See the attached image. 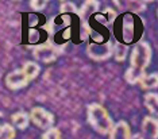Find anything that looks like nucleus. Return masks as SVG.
Segmentation results:
<instances>
[{
    "instance_id": "1",
    "label": "nucleus",
    "mask_w": 158,
    "mask_h": 139,
    "mask_svg": "<svg viewBox=\"0 0 158 139\" xmlns=\"http://www.w3.org/2000/svg\"><path fill=\"white\" fill-rule=\"evenodd\" d=\"M152 61V47L147 42H138L131 51V66L126 72V80L130 84L139 83L145 76V69Z\"/></svg>"
},
{
    "instance_id": "2",
    "label": "nucleus",
    "mask_w": 158,
    "mask_h": 139,
    "mask_svg": "<svg viewBox=\"0 0 158 139\" xmlns=\"http://www.w3.org/2000/svg\"><path fill=\"white\" fill-rule=\"evenodd\" d=\"M88 122L99 134H108L112 128V120L103 105L93 103L88 107Z\"/></svg>"
},
{
    "instance_id": "3",
    "label": "nucleus",
    "mask_w": 158,
    "mask_h": 139,
    "mask_svg": "<svg viewBox=\"0 0 158 139\" xmlns=\"http://www.w3.org/2000/svg\"><path fill=\"white\" fill-rule=\"evenodd\" d=\"M30 117L33 120V123H35L39 128L42 130H49V128H53V123H54V117L49 111H46L42 107H35V108L31 109Z\"/></svg>"
},
{
    "instance_id": "4",
    "label": "nucleus",
    "mask_w": 158,
    "mask_h": 139,
    "mask_svg": "<svg viewBox=\"0 0 158 139\" xmlns=\"http://www.w3.org/2000/svg\"><path fill=\"white\" fill-rule=\"evenodd\" d=\"M34 57L42 62H53L60 54V49L53 45H41L34 49Z\"/></svg>"
},
{
    "instance_id": "5",
    "label": "nucleus",
    "mask_w": 158,
    "mask_h": 139,
    "mask_svg": "<svg viewBox=\"0 0 158 139\" xmlns=\"http://www.w3.org/2000/svg\"><path fill=\"white\" fill-rule=\"evenodd\" d=\"M112 43L106 42V43H92L88 46V54L93 59H107L112 54Z\"/></svg>"
},
{
    "instance_id": "6",
    "label": "nucleus",
    "mask_w": 158,
    "mask_h": 139,
    "mask_svg": "<svg viewBox=\"0 0 158 139\" xmlns=\"http://www.w3.org/2000/svg\"><path fill=\"white\" fill-rule=\"evenodd\" d=\"M30 83V80L26 77V74L22 72V69H18V70H14V72L8 73L6 77V85L7 88L12 89H19V88H23Z\"/></svg>"
},
{
    "instance_id": "7",
    "label": "nucleus",
    "mask_w": 158,
    "mask_h": 139,
    "mask_svg": "<svg viewBox=\"0 0 158 139\" xmlns=\"http://www.w3.org/2000/svg\"><path fill=\"white\" fill-rule=\"evenodd\" d=\"M131 131L126 122H118L110 130V139H130Z\"/></svg>"
},
{
    "instance_id": "8",
    "label": "nucleus",
    "mask_w": 158,
    "mask_h": 139,
    "mask_svg": "<svg viewBox=\"0 0 158 139\" xmlns=\"http://www.w3.org/2000/svg\"><path fill=\"white\" fill-rule=\"evenodd\" d=\"M142 130L149 138L152 139H157L158 138V123L157 120L152 116H147L143 119L142 123Z\"/></svg>"
},
{
    "instance_id": "9",
    "label": "nucleus",
    "mask_w": 158,
    "mask_h": 139,
    "mask_svg": "<svg viewBox=\"0 0 158 139\" xmlns=\"http://www.w3.org/2000/svg\"><path fill=\"white\" fill-rule=\"evenodd\" d=\"M39 70H41V67H39V65L37 62H34V61H28L26 62L23 65L22 67V72L26 74V77L28 78V80H34L35 77L39 74Z\"/></svg>"
},
{
    "instance_id": "10",
    "label": "nucleus",
    "mask_w": 158,
    "mask_h": 139,
    "mask_svg": "<svg viewBox=\"0 0 158 139\" xmlns=\"http://www.w3.org/2000/svg\"><path fill=\"white\" fill-rule=\"evenodd\" d=\"M14 126L16 128H19V130H24L27 126H28V122H30V117L26 112H16L14 113L12 117H11Z\"/></svg>"
},
{
    "instance_id": "11",
    "label": "nucleus",
    "mask_w": 158,
    "mask_h": 139,
    "mask_svg": "<svg viewBox=\"0 0 158 139\" xmlns=\"http://www.w3.org/2000/svg\"><path fill=\"white\" fill-rule=\"evenodd\" d=\"M139 84L143 89H154L157 88L158 85V74L157 73H152V74H145L141 80H139Z\"/></svg>"
},
{
    "instance_id": "12",
    "label": "nucleus",
    "mask_w": 158,
    "mask_h": 139,
    "mask_svg": "<svg viewBox=\"0 0 158 139\" xmlns=\"http://www.w3.org/2000/svg\"><path fill=\"white\" fill-rule=\"evenodd\" d=\"M145 105L152 113H157V105H158V96L154 92H149L145 95Z\"/></svg>"
},
{
    "instance_id": "13",
    "label": "nucleus",
    "mask_w": 158,
    "mask_h": 139,
    "mask_svg": "<svg viewBox=\"0 0 158 139\" xmlns=\"http://www.w3.org/2000/svg\"><path fill=\"white\" fill-rule=\"evenodd\" d=\"M98 7H99L98 2H87L84 6H82V8L80 11V18L81 19H87L88 16H91L92 14L96 12Z\"/></svg>"
},
{
    "instance_id": "14",
    "label": "nucleus",
    "mask_w": 158,
    "mask_h": 139,
    "mask_svg": "<svg viewBox=\"0 0 158 139\" xmlns=\"http://www.w3.org/2000/svg\"><path fill=\"white\" fill-rule=\"evenodd\" d=\"M112 53L115 55V58L118 59V61H123L126 58V55H127V46L124 43H120V42H118L116 45H115V47L112 49Z\"/></svg>"
},
{
    "instance_id": "15",
    "label": "nucleus",
    "mask_w": 158,
    "mask_h": 139,
    "mask_svg": "<svg viewBox=\"0 0 158 139\" xmlns=\"http://www.w3.org/2000/svg\"><path fill=\"white\" fill-rule=\"evenodd\" d=\"M15 138V130L11 124L0 126V139H14Z\"/></svg>"
},
{
    "instance_id": "16",
    "label": "nucleus",
    "mask_w": 158,
    "mask_h": 139,
    "mask_svg": "<svg viewBox=\"0 0 158 139\" xmlns=\"http://www.w3.org/2000/svg\"><path fill=\"white\" fill-rule=\"evenodd\" d=\"M61 14L65 15V14H76V7H74L73 3H69V2H64L61 4Z\"/></svg>"
},
{
    "instance_id": "17",
    "label": "nucleus",
    "mask_w": 158,
    "mask_h": 139,
    "mask_svg": "<svg viewBox=\"0 0 158 139\" xmlns=\"http://www.w3.org/2000/svg\"><path fill=\"white\" fill-rule=\"evenodd\" d=\"M48 0H31L30 4H31V8L35 10V11H41L44 10L46 6H48Z\"/></svg>"
},
{
    "instance_id": "18",
    "label": "nucleus",
    "mask_w": 158,
    "mask_h": 139,
    "mask_svg": "<svg viewBox=\"0 0 158 139\" xmlns=\"http://www.w3.org/2000/svg\"><path fill=\"white\" fill-rule=\"evenodd\" d=\"M42 139H60V131L57 128H49L46 130Z\"/></svg>"
},
{
    "instance_id": "19",
    "label": "nucleus",
    "mask_w": 158,
    "mask_h": 139,
    "mask_svg": "<svg viewBox=\"0 0 158 139\" xmlns=\"http://www.w3.org/2000/svg\"><path fill=\"white\" fill-rule=\"evenodd\" d=\"M130 139H143V138H142L139 134H136V135H134V137H131Z\"/></svg>"
}]
</instances>
